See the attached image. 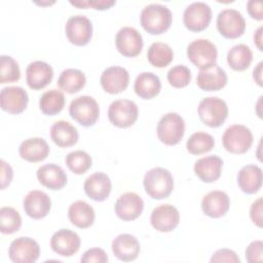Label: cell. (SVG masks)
Masks as SVG:
<instances>
[{
	"instance_id": "obj_17",
	"label": "cell",
	"mask_w": 263,
	"mask_h": 263,
	"mask_svg": "<svg viewBox=\"0 0 263 263\" xmlns=\"http://www.w3.org/2000/svg\"><path fill=\"white\" fill-rule=\"evenodd\" d=\"M100 82L106 92L117 95L128 86L129 74L123 67L112 66L103 71Z\"/></svg>"
},
{
	"instance_id": "obj_40",
	"label": "cell",
	"mask_w": 263,
	"mask_h": 263,
	"mask_svg": "<svg viewBox=\"0 0 263 263\" xmlns=\"http://www.w3.org/2000/svg\"><path fill=\"white\" fill-rule=\"evenodd\" d=\"M167 81L174 87H185L191 81V72L187 66L176 65L168 70Z\"/></svg>"
},
{
	"instance_id": "obj_15",
	"label": "cell",
	"mask_w": 263,
	"mask_h": 263,
	"mask_svg": "<svg viewBox=\"0 0 263 263\" xmlns=\"http://www.w3.org/2000/svg\"><path fill=\"white\" fill-rule=\"evenodd\" d=\"M152 227L159 232L173 231L180 222V214L172 204H160L156 206L150 217Z\"/></svg>"
},
{
	"instance_id": "obj_6",
	"label": "cell",
	"mask_w": 263,
	"mask_h": 263,
	"mask_svg": "<svg viewBox=\"0 0 263 263\" xmlns=\"http://www.w3.org/2000/svg\"><path fill=\"white\" fill-rule=\"evenodd\" d=\"M253 134L251 129L241 124L228 126L223 136L222 143L226 151L233 154L246 153L253 144Z\"/></svg>"
},
{
	"instance_id": "obj_9",
	"label": "cell",
	"mask_w": 263,
	"mask_h": 263,
	"mask_svg": "<svg viewBox=\"0 0 263 263\" xmlns=\"http://www.w3.org/2000/svg\"><path fill=\"white\" fill-rule=\"evenodd\" d=\"M217 29L225 38H238L246 30L245 17L236 9L225 8L217 16Z\"/></svg>"
},
{
	"instance_id": "obj_26",
	"label": "cell",
	"mask_w": 263,
	"mask_h": 263,
	"mask_svg": "<svg viewBox=\"0 0 263 263\" xmlns=\"http://www.w3.org/2000/svg\"><path fill=\"white\" fill-rule=\"evenodd\" d=\"M223 160L217 155H209L197 159L194 163L195 175L204 183H213L221 176Z\"/></svg>"
},
{
	"instance_id": "obj_31",
	"label": "cell",
	"mask_w": 263,
	"mask_h": 263,
	"mask_svg": "<svg viewBox=\"0 0 263 263\" xmlns=\"http://www.w3.org/2000/svg\"><path fill=\"white\" fill-rule=\"evenodd\" d=\"M134 89L140 98L150 100L159 93L161 82L156 74L152 72H143L137 76L134 83Z\"/></svg>"
},
{
	"instance_id": "obj_12",
	"label": "cell",
	"mask_w": 263,
	"mask_h": 263,
	"mask_svg": "<svg viewBox=\"0 0 263 263\" xmlns=\"http://www.w3.org/2000/svg\"><path fill=\"white\" fill-rule=\"evenodd\" d=\"M40 255L39 243L27 236H21L11 241L8 249L9 259L14 263H34Z\"/></svg>"
},
{
	"instance_id": "obj_3",
	"label": "cell",
	"mask_w": 263,
	"mask_h": 263,
	"mask_svg": "<svg viewBox=\"0 0 263 263\" xmlns=\"http://www.w3.org/2000/svg\"><path fill=\"white\" fill-rule=\"evenodd\" d=\"M157 137L165 145H177L185 133V121L181 115L175 112L164 114L156 127Z\"/></svg>"
},
{
	"instance_id": "obj_41",
	"label": "cell",
	"mask_w": 263,
	"mask_h": 263,
	"mask_svg": "<svg viewBox=\"0 0 263 263\" xmlns=\"http://www.w3.org/2000/svg\"><path fill=\"white\" fill-rule=\"evenodd\" d=\"M70 4L77 6L79 8H88L92 7L93 9L97 10H106L112 7L115 4V1L113 0H90V1H85V0H78V1H70Z\"/></svg>"
},
{
	"instance_id": "obj_10",
	"label": "cell",
	"mask_w": 263,
	"mask_h": 263,
	"mask_svg": "<svg viewBox=\"0 0 263 263\" xmlns=\"http://www.w3.org/2000/svg\"><path fill=\"white\" fill-rule=\"evenodd\" d=\"M212 20V9L201 1L189 4L183 13V23L185 27L192 32H200L206 29Z\"/></svg>"
},
{
	"instance_id": "obj_32",
	"label": "cell",
	"mask_w": 263,
	"mask_h": 263,
	"mask_svg": "<svg viewBox=\"0 0 263 263\" xmlns=\"http://www.w3.org/2000/svg\"><path fill=\"white\" fill-rule=\"evenodd\" d=\"M86 83V77L84 73L78 69L69 68L64 70L58 79L59 87L68 92L75 93L81 90Z\"/></svg>"
},
{
	"instance_id": "obj_28",
	"label": "cell",
	"mask_w": 263,
	"mask_h": 263,
	"mask_svg": "<svg viewBox=\"0 0 263 263\" xmlns=\"http://www.w3.org/2000/svg\"><path fill=\"white\" fill-rule=\"evenodd\" d=\"M237 184L240 190L247 194H254L262 186V170L256 164L242 166L237 174Z\"/></svg>"
},
{
	"instance_id": "obj_33",
	"label": "cell",
	"mask_w": 263,
	"mask_h": 263,
	"mask_svg": "<svg viewBox=\"0 0 263 263\" xmlns=\"http://www.w3.org/2000/svg\"><path fill=\"white\" fill-rule=\"evenodd\" d=\"M253 61V52L246 44H236L227 52V63L234 71L247 70Z\"/></svg>"
},
{
	"instance_id": "obj_8",
	"label": "cell",
	"mask_w": 263,
	"mask_h": 263,
	"mask_svg": "<svg viewBox=\"0 0 263 263\" xmlns=\"http://www.w3.org/2000/svg\"><path fill=\"white\" fill-rule=\"evenodd\" d=\"M139 109L137 104L130 100L113 101L108 108L110 122L120 128L132 126L138 119Z\"/></svg>"
},
{
	"instance_id": "obj_7",
	"label": "cell",
	"mask_w": 263,
	"mask_h": 263,
	"mask_svg": "<svg viewBox=\"0 0 263 263\" xmlns=\"http://www.w3.org/2000/svg\"><path fill=\"white\" fill-rule=\"evenodd\" d=\"M187 57L200 70L211 68L216 65L218 50L216 45L208 39H196L189 43Z\"/></svg>"
},
{
	"instance_id": "obj_39",
	"label": "cell",
	"mask_w": 263,
	"mask_h": 263,
	"mask_svg": "<svg viewBox=\"0 0 263 263\" xmlns=\"http://www.w3.org/2000/svg\"><path fill=\"white\" fill-rule=\"evenodd\" d=\"M21 78V70L17 62L10 55L0 57V83L15 82Z\"/></svg>"
},
{
	"instance_id": "obj_24",
	"label": "cell",
	"mask_w": 263,
	"mask_h": 263,
	"mask_svg": "<svg viewBox=\"0 0 263 263\" xmlns=\"http://www.w3.org/2000/svg\"><path fill=\"white\" fill-rule=\"evenodd\" d=\"M41 185L50 190H60L67 184V174L55 163H46L40 166L36 173Z\"/></svg>"
},
{
	"instance_id": "obj_2",
	"label": "cell",
	"mask_w": 263,
	"mask_h": 263,
	"mask_svg": "<svg viewBox=\"0 0 263 263\" xmlns=\"http://www.w3.org/2000/svg\"><path fill=\"white\" fill-rule=\"evenodd\" d=\"M146 193L153 199L168 197L174 189V178L170 171L164 167H153L149 170L143 180Z\"/></svg>"
},
{
	"instance_id": "obj_48",
	"label": "cell",
	"mask_w": 263,
	"mask_h": 263,
	"mask_svg": "<svg viewBox=\"0 0 263 263\" xmlns=\"http://www.w3.org/2000/svg\"><path fill=\"white\" fill-rule=\"evenodd\" d=\"M262 67H263V62H260L253 71V78L259 86L263 85V83H262Z\"/></svg>"
},
{
	"instance_id": "obj_36",
	"label": "cell",
	"mask_w": 263,
	"mask_h": 263,
	"mask_svg": "<svg viewBox=\"0 0 263 263\" xmlns=\"http://www.w3.org/2000/svg\"><path fill=\"white\" fill-rule=\"evenodd\" d=\"M215 146V139L212 135L204 132L192 134L186 143L187 151L193 155H199L211 151Z\"/></svg>"
},
{
	"instance_id": "obj_47",
	"label": "cell",
	"mask_w": 263,
	"mask_h": 263,
	"mask_svg": "<svg viewBox=\"0 0 263 263\" xmlns=\"http://www.w3.org/2000/svg\"><path fill=\"white\" fill-rule=\"evenodd\" d=\"M13 172L9 163H7L5 160H1V189H5L12 180Z\"/></svg>"
},
{
	"instance_id": "obj_20",
	"label": "cell",
	"mask_w": 263,
	"mask_h": 263,
	"mask_svg": "<svg viewBox=\"0 0 263 263\" xmlns=\"http://www.w3.org/2000/svg\"><path fill=\"white\" fill-rule=\"evenodd\" d=\"M53 78L52 67L43 61H34L26 69V80L30 88L42 89L48 85Z\"/></svg>"
},
{
	"instance_id": "obj_5",
	"label": "cell",
	"mask_w": 263,
	"mask_h": 263,
	"mask_svg": "<svg viewBox=\"0 0 263 263\" xmlns=\"http://www.w3.org/2000/svg\"><path fill=\"white\" fill-rule=\"evenodd\" d=\"M70 116L82 126H92L100 115V107L97 101L90 96L75 98L69 106Z\"/></svg>"
},
{
	"instance_id": "obj_30",
	"label": "cell",
	"mask_w": 263,
	"mask_h": 263,
	"mask_svg": "<svg viewBox=\"0 0 263 263\" xmlns=\"http://www.w3.org/2000/svg\"><path fill=\"white\" fill-rule=\"evenodd\" d=\"M68 218L74 226L84 229L93 224L96 213L90 204L83 200H77L69 206Z\"/></svg>"
},
{
	"instance_id": "obj_13",
	"label": "cell",
	"mask_w": 263,
	"mask_h": 263,
	"mask_svg": "<svg viewBox=\"0 0 263 263\" xmlns=\"http://www.w3.org/2000/svg\"><path fill=\"white\" fill-rule=\"evenodd\" d=\"M117 50L124 57L134 58L142 51L144 42L141 33L133 27H122L115 36Z\"/></svg>"
},
{
	"instance_id": "obj_14",
	"label": "cell",
	"mask_w": 263,
	"mask_h": 263,
	"mask_svg": "<svg viewBox=\"0 0 263 263\" xmlns=\"http://www.w3.org/2000/svg\"><path fill=\"white\" fill-rule=\"evenodd\" d=\"M144 210L142 197L135 192H125L121 194L114 205L117 217L123 221H133L139 218Z\"/></svg>"
},
{
	"instance_id": "obj_45",
	"label": "cell",
	"mask_w": 263,
	"mask_h": 263,
	"mask_svg": "<svg viewBox=\"0 0 263 263\" xmlns=\"http://www.w3.org/2000/svg\"><path fill=\"white\" fill-rule=\"evenodd\" d=\"M262 197L257 198L251 205L250 217L255 225L262 227Z\"/></svg>"
},
{
	"instance_id": "obj_22",
	"label": "cell",
	"mask_w": 263,
	"mask_h": 263,
	"mask_svg": "<svg viewBox=\"0 0 263 263\" xmlns=\"http://www.w3.org/2000/svg\"><path fill=\"white\" fill-rule=\"evenodd\" d=\"M83 188L85 194L92 200L104 201L111 192L112 183L105 173L97 172L86 178Z\"/></svg>"
},
{
	"instance_id": "obj_46",
	"label": "cell",
	"mask_w": 263,
	"mask_h": 263,
	"mask_svg": "<svg viewBox=\"0 0 263 263\" xmlns=\"http://www.w3.org/2000/svg\"><path fill=\"white\" fill-rule=\"evenodd\" d=\"M262 1L257 0H250L247 3V10L250 16L257 21L263 20V8H262Z\"/></svg>"
},
{
	"instance_id": "obj_49",
	"label": "cell",
	"mask_w": 263,
	"mask_h": 263,
	"mask_svg": "<svg viewBox=\"0 0 263 263\" xmlns=\"http://www.w3.org/2000/svg\"><path fill=\"white\" fill-rule=\"evenodd\" d=\"M262 31H263V27L261 26V27H259L256 30V32L254 34V42H255V44L257 45V47H258V49L260 51L263 50V46H262V42H263L262 41Z\"/></svg>"
},
{
	"instance_id": "obj_11",
	"label": "cell",
	"mask_w": 263,
	"mask_h": 263,
	"mask_svg": "<svg viewBox=\"0 0 263 263\" xmlns=\"http://www.w3.org/2000/svg\"><path fill=\"white\" fill-rule=\"evenodd\" d=\"M68 40L77 46L86 45L92 37V24L88 17L76 14L68 18L65 25Z\"/></svg>"
},
{
	"instance_id": "obj_29",
	"label": "cell",
	"mask_w": 263,
	"mask_h": 263,
	"mask_svg": "<svg viewBox=\"0 0 263 263\" xmlns=\"http://www.w3.org/2000/svg\"><path fill=\"white\" fill-rule=\"evenodd\" d=\"M50 138L52 142L62 148L75 145L79 134L77 128L66 120H58L50 127Z\"/></svg>"
},
{
	"instance_id": "obj_37",
	"label": "cell",
	"mask_w": 263,
	"mask_h": 263,
	"mask_svg": "<svg viewBox=\"0 0 263 263\" xmlns=\"http://www.w3.org/2000/svg\"><path fill=\"white\" fill-rule=\"evenodd\" d=\"M65 161L68 168L76 175H82L86 173L92 164L90 155L83 150H76L68 153Z\"/></svg>"
},
{
	"instance_id": "obj_34",
	"label": "cell",
	"mask_w": 263,
	"mask_h": 263,
	"mask_svg": "<svg viewBox=\"0 0 263 263\" xmlns=\"http://www.w3.org/2000/svg\"><path fill=\"white\" fill-rule=\"evenodd\" d=\"M149 63L156 68H165L174 59L172 47L164 42H154L150 45L147 51Z\"/></svg>"
},
{
	"instance_id": "obj_18",
	"label": "cell",
	"mask_w": 263,
	"mask_h": 263,
	"mask_svg": "<svg viewBox=\"0 0 263 263\" xmlns=\"http://www.w3.org/2000/svg\"><path fill=\"white\" fill-rule=\"evenodd\" d=\"M28 102V93L21 86H6L1 89L0 105L5 112L20 114L27 108Z\"/></svg>"
},
{
	"instance_id": "obj_44",
	"label": "cell",
	"mask_w": 263,
	"mask_h": 263,
	"mask_svg": "<svg viewBox=\"0 0 263 263\" xmlns=\"http://www.w3.org/2000/svg\"><path fill=\"white\" fill-rule=\"evenodd\" d=\"M211 262H228V263H239L240 260L236 253L229 249H220L216 251L211 260Z\"/></svg>"
},
{
	"instance_id": "obj_27",
	"label": "cell",
	"mask_w": 263,
	"mask_h": 263,
	"mask_svg": "<svg viewBox=\"0 0 263 263\" xmlns=\"http://www.w3.org/2000/svg\"><path fill=\"white\" fill-rule=\"evenodd\" d=\"M18 153L29 162H39L48 156L49 146L43 138H29L21 143Z\"/></svg>"
},
{
	"instance_id": "obj_19",
	"label": "cell",
	"mask_w": 263,
	"mask_h": 263,
	"mask_svg": "<svg viewBox=\"0 0 263 263\" xmlns=\"http://www.w3.org/2000/svg\"><path fill=\"white\" fill-rule=\"evenodd\" d=\"M23 206L30 218L38 220L48 215L51 209V199L43 191L32 190L25 196Z\"/></svg>"
},
{
	"instance_id": "obj_25",
	"label": "cell",
	"mask_w": 263,
	"mask_h": 263,
	"mask_svg": "<svg viewBox=\"0 0 263 263\" xmlns=\"http://www.w3.org/2000/svg\"><path fill=\"white\" fill-rule=\"evenodd\" d=\"M196 83L204 91H216L227 84V74L218 65H214L198 72Z\"/></svg>"
},
{
	"instance_id": "obj_4",
	"label": "cell",
	"mask_w": 263,
	"mask_h": 263,
	"mask_svg": "<svg viewBox=\"0 0 263 263\" xmlns=\"http://www.w3.org/2000/svg\"><path fill=\"white\" fill-rule=\"evenodd\" d=\"M197 112L204 124L211 127H219L228 116V107L224 100L218 97H208L199 102Z\"/></svg>"
},
{
	"instance_id": "obj_43",
	"label": "cell",
	"mask_w": 263,
	"mask_h": 263,
	"mask_svg": "<svg viewBox=\"0 0 263 263\" xmlns=\"http://www.w3.org/2000/svg\"><path fill=\"white\" fill-rule=\"evenodd\" d=\"M263 242L262 240L252 241L246 249V259L249 263H255L262 261Z\"/></svg>"
},
{
	"instance_id": "obj_35",
	"label": "cell",
	"mask_w": 263,
	"mask_h": 263,
	"mask_svg": "<svg viewBox=\"0 0 263 263\" xmlns=\"http://www.w3.org/2000/svg\"><path fill=\"white\" fill-rule=\"evenodd\" d=\"M65 106V96L61 90H46L39 100V108L41 112L48 116L60 113Z\"/></svg>"
},
{
	"instance_id": "obj_16",
	"label": "cell",
	"mask_w": 263,
	"mask_h": 263,
	"mask_svg": "<svg viewBox=\"0 0 263 263\" xmlns=\"http://www.w3.org/2000/svg\"><path fill=\"white\" fill-rule=\"evenodd\" d=\"M79 235L70 229H60L50 238V247L54 253L63 257H71L80 249Z\"/></svg>"
},
{
	"instance_id": "obj_23",
	"label": "cell",
	"mask_w": 263,
	"mask_h": 263,
	"mask_svg": "<svg viewBox=\"0 0 263 263\" xmlns=\"http://www.w3.org/2000/svg\"><path fill=\"white\" fill-rule=\"evenodd\" d=\"M230 206V199L226 192L213 190L206 193L201 200L202 212L211 218H220L224 216Z\"/></svg>"
},
{
	"instance_id": "obj_21",
	"label": "cell",
	"mask_w": 263,
	"mask_h": 263,
	"mask_svg": "<svg viewBox=\"0 0 263 263\" xmlns=\"http://www.w3.org/2000/svg\"><path fill=\"white\" fill-rule=\"evenodd\" d=\"M111 248L114 256L124 262H129L137 259L141 251V246L138 238L128 233L117 235L112 240Z\"/></svg>"
},
{
	"instance_id": "obj_38",
	"label": "cell",
	"mask_w": 263,
	"mask_h": 263,
	"mask_svg": "<svg viewBox=\"0 0 263 263\" xmlns=\"http://www.w3.org/2000/svg\"><path fill=\"white\" fill-rule=\"evenodd\" d=\"M22 218L20 213L11 206H3L0 210V231L3 234H12L20 230Z\"/></svg>"
},
{
	"instance_id": "obj_1",
	"label": "cell",
	"mask_w": 263,
	"mask_h": 263,
	"mask_svg": "<svg viewBox=\"0 0 263 263\" xmlns=\"http://www.w3.org/2000/svg\"><path fill=\"white\" fill-rule=\"evenodd\" d=\"M173 22L172 11L162 4L152 3L143 8L140 14V23L143 29L152 34L164 33Z\"/></svg>"
},
{
	"instance_id": "obj_42",
	"label": "cell",
	"mask_w": 263,
	"mask_h": 263,
	"mask_svg": "<svg viewBox=\"0 0 263 263\" xmlns=\"http://www.w3.org/2000/svg\"><path fill=\"white\" fill-rule=\"evenodd\" d=\"M80 261L82 263H91V262L106 263V262H108V256L103 249L91 248V249L86 250L83 253Z\"/></svg>"
}]
</instances>
